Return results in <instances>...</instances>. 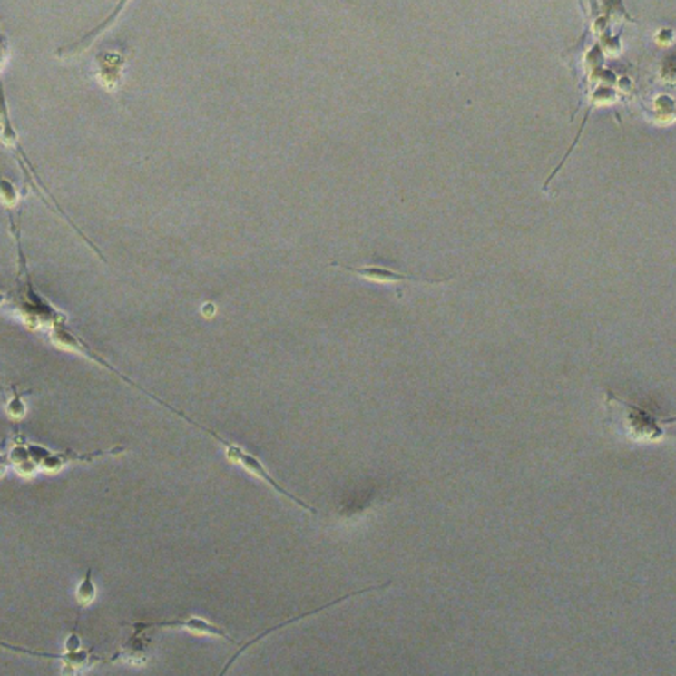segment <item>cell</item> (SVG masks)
<instances>
[{
  "instance_id": "6da1fadb",
  "label": "cell",
  "mask_w": 676,
  "mask_h": 676,
  "mask_svg": "<svg viewBox=\"0 0 676 676\" xmlns=\"http://www.w3.org/2000/svg\"><path fill=\"white\" fill-rule=\"evenodd\" d=\"M606 407L610 411V424L620 427L622 432L634 441H658L665 436V424H672L676 418L667 416L642 404L620 398L612 391L606 393Z\"/></svg>"
},
{
  "instance_id": "7a4b0ae2",
  "label": "cell",
  "mask_w": 676,
  "mask_h": 676,
  "mask_svg": "<svg viewBox=\"0 0 676 676\" xmlns=\"http://www.w3.org/2000/svg\"><path fill=\"white\" fill-rule=\"evenodd\" d=\"M50 339H52V343L55 345V347H59L61 350H69V352H76V354H82V356H85V358H89V359H93V361H96L98 365H102V367H105L107 368V371H111L114 377H118L122 382H126L128 386H132L133 389H137V391H141V393H144L146 397H150V398H153L157 404H161L162 407H166V409H170L173 415H177L179 418H182L184 422H189V424H192L194 427H198V429H201V432H205L209 437H212L216 443H220L221 446L227 443V439L225 437H221L218 432H214V429H211V427H205L203 424H200V422H196V420H192L191 416H187V415H184L182 411H179V409H175L173 406H170L168 402H164V400H161L157 395H153V393H150V391H146L144 387H141L139 384H135L132 378H128L126 375H122L120 371H118V368L116 367H113L109 361H105L87 341H83L78 334H74L65 323H59V325H54L52 328H50Z\"/></svg>"
},
{
  "instance_id": "3957f363",
  "label": "cell",
  "mask_w": 676,
  "mask_h": 676,
  "mask_svg": "<svg viewBox=\"0 0 676 676\" xmlns=\"http://www.w3.org/2000/svg\"><path fill=\"white\" fill-rule=\"evenodd\" d=\"M225 456H227V459L229 461H232V463H236V465H240L245 472H250L251 475H255V477H259V479H262L264 483H268L273 490H275V493H279L280 496H284V498H288L289 502H293L295 505H299L300 509H304L306 513H310V514H314V516H318V509L316 507H312V505H309V504H306V502H302L300 498H297V496H293L291 493H288V490L268 472V468L262 465V461L257 457V456H253L251 452H248V450H245V448H241V446H238V445H230V448H227L225 450Z\"/></svg>"
},
{
  "instance_id": "277c9868",
  "label": "cell",
  "mask_w": 676,
  "mask_h": 676,
  "mask_svg": "<svg viewBox=\"0 0 676 676\" xmlns=\"http://www.w3.org/2000/svg\"><path fill=\"white\" fill-rule=\"evenodd\" d=\"M126 627H137V629H146V631H157V629H175V631H187L191 634L198 636H209V638H220L227 643L240 645L232 636L227 634L220 625L200 618V616H184V618H175V620H161V622H128L124 623Z\"/></svg>"
},
{
  "instance_id": "5b68a950",
  "label": "cell",
  "mask_w": 676,
  "mask_h": 676,
  "mask_svg": "<svg viewBox=\"0 0 676 676\" xmlns=\"http://www.w3.org/2000/svg\"><path fill=\"white\" fill-rule=\"evenodd\" d=\"M0 647L6 649V651H12V652H19V654H26V656H35V658H48V660H59L64 661L65 667H64V674H78L82 671H85L87 667H91L93 663H98V661H105L103 658L96 656L91 649H80V651H65L64 654H55V652H44V651H34V649H26V647H19V645H12L8 642H3L0 640Z\"/></svg>"
},
{
  "instance_id": "8992f818",
  "label": "cell",
  "mask_w": 676,
  "mask_h": 676,
  "mask_svg": "<svg viewBox=\"0 0 676 676\" xmlns=\"http://www.w3.org/2000/svg\"><path fill=\"white\" fill-rule=\"evenodd\" d=\"M330 268H338V269H343V271H348L352 275H358L368 282H375V284H397L400 286L402 282H415V284H443L450 279H420V277H411V275H404L400 271H395L391 268H384V266H361V268H354V266H345V264H338V262H332Z\"/></svg>"
},
{
  "instance_id": "52a82bcc",
  "label": "cell",
  "mask_w": 676,
  "mask_h": 676,
  "mask_svg": "<svg viewBox=\"0 0 676 676\" xmlns=\"http://www.w3.org/2000/svg\"><path fill=\"white\" fill-rule=\"evenodd\" d=\"M126 452L124 446H113L109 450H98V452H89V454H78V452H73V450H65V452H48L46 457L39 463V470L41 472H46V474H55L59 472L61 468H65L67 465L71 463H91L98 457H118Z\"/></svg>"
},
{
  "instance_id": "ba28073f",
  "label": "cell",
  "mask_w": 676,
  "mask_h": 676,
  "mask_svg": "<svg viewBox=\"0 0 676 676\" xmlns=\"http://www.w3.org/2000/svg\"><path fill=\"white\" fill-rule=\"evenodd\" d=\"M148 634H150V631L133 627V634L128 638V642L120 647V651L114 656L107 658L105 661H109V663H113V661H132V663L144 661L146 660V651H148L150 642H152V638Z\"/></svg>"
},
{
  "instance_id": "9c48e42d",
  "label": "cell",
  "mask_w": 676,
  "mask_h": 676,
  "mask_svg": "<svg viewBox=\"0 0 676 676\" xmlns=\"http://www.w3.org/2000/svg\"><path fill=\"white\" fill-rule=\"evenodd\" d=\"M126 8V3L124 5H118L116 8H114V12L100 24V26H96L93 32H89L87 35H83L80 41H76V43H73V44H67V46H61L57 52H55V55L57 57H61V59H71V57H76L78 54H82V52H85L100 35H103L116 21H118V15H120V12L122 10H124Z\"/></svg>"
},
{
  "instance_id": "30bf717a",
  "label": "cell",
  "mask_w": 676,
  "mask_h": 676,
  "mask_svg": "<svg viewBox=\"0 0 676 676\" xmlns=\"http://www.w3.org/2000/svg\"><path fill=\"white\" fill-rule=\"evenodd\" d=\"M6 456H8L10 466H14L17 470V474H21V475H32V474L37 472V466L32 461L30 452H28V443L21 436H17L14 439V443H12V446H10V450H8Z\"/></svg>"
},
{
  "instance_id": "8fae6325",
  "label": "cell",
  "mask_w": 676,
  "mask_h": 676,
  "mask_svg": "<svg viewBox=\"0 0 676 676\" xmlns=\"http://www.w3.org/2000/svg\"><path fill=\"white\" fill-rule=\"evenodd\" d=\"M12 395L6 393L5 397V406H6V415L12 418V420H23L26 416V402H24V395L19 393L17 386H12L10 387Z\"/></svg>"
},
{
  "instance_id": "7c38bea8",
  "label": "cell",
  "mask_w": 676,
  "mask_h": 676,
  "mask_svg": "<svg viewBox=\"0 0 676 676\" xmlns=\"http://www.w3.org/2000/svg\"><path fill=\"white\" fill-rule=\"evenodd\" d=\"M19 200H21V194H19L15 184L10 179H6L3 175V171H0V203H3L8 209V212L12 214V209H15L19 205Z\"/></svg>"
},
{
  "instance_id": "4fadbf2b",
  "label": "cell",
  "mask_w": 676,
  "mask_h": 676,
  "mask_svg": "<svg viewBox=\"0 0 676 676\" xmlns=\"http://www.w3.org/2000/svg\"><path fill=\"white\" fill-rule=\"evenodd\" d=\"M96 599V584L93 581V570L89 568L82 579V583L78 584V590H76V601L82 608L93 604Z\"/></svg>"
},
{
  "instance_id": "5bb4252c",
  "label": "cell",
  "mask_w": 676,
  "mask_h": 676,
  "mask_svg": "<svg viewBox=\"0 0 676 676\" xmlns=\"http://www.w3.org/2000/svg\"><path fill=\"white\" fill-rule=\"evenodd\" d=\"M80 649H83V647H82V638L78 634V623H76V627L73 629V632L65 640V651H80Z\"/></svg>"
},
{
  "instance_id": "9a60e30c",
  "label": "cell",
  "mask_w": 676,
  "mask_h": 676,
  "mask_svg": "<svg viewBox=\"0 0 676 676\" xmlns=\"http://www.w3.org/2000/svg\"><path fill=\"white\" fill-rule=\"evenodd\" d=\"M10 468V463H8V456L0 452V477H3Z\"/></svg>"
},
{
  "instance_id": "2e32d148",
  "label": "cell",
  "mask_w": 676,
  "mask_h": 676,
  "mask_svg": "<svg viewBox=\"0 0 676 676\" xmlns=\"http://www.w3.org/2000/svg\"><path fill=\"white\" fill-rule=\"evenodd\" d=\"M6 300H8V295L0 291V309H3V306L6 304Z\"/></svg>"
},
{
  "instance_id": "e0dca14e",
  "label": "cell",
  "mask_w": 676,
  "mask_h": 676,
  "mask_svg": "<svg viewBox=\"0 0 676 676\" xmlns=\"http://www.w3.org/2000/svg\"><path fill=\"white\" fill-rule=\"evenodd\" d=\"M0 395H3V398H5V397H6V389H5V387H3V384H0Z\"/></svg>"
}]
</instances>
